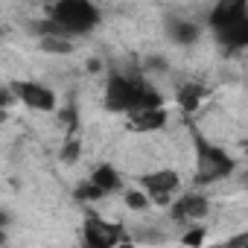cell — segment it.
Wrapping results in <instances>:
<instances>
[{"label":"cell","instance_id":"17","mask_svg":"<svg viewBox=\"0 0 248 248\" xmlns=\"http://www.w3.org/2000/svg\"><path fill=\"white\" fill-rule=\"evenodd\" d=\"M76 196H79V199H99L102 193H99V190H96V187H93V184L88 181V184H82V187L76 190Z\"/></svg>","mask_w":248,"mask_h":248},{"label":"cell","instance_id":"16","mask_svg":"<svg viewBox=\"0 0 248 248\" xmlns=\"http://www.w3.org/2000/svg\"><path fill=\"white\" fill-rule=\"evenodd\" d=\"M202 242H204V228H190L184 233V245L187 248H202Z\"/></svg>","mask_w":248,"mask_h":248},{"label":"cell","instance_id":"8","mask_svg":"<svg viewBox=\"0 0 248 248\" xmlns=\"http://www.w3.org/2000/svg\"><path fill=\"white\" fill-rule=\"evenodd\" d=\"M207 207L210 204H207V199L202 193H184V196H178L172 202V216L178 222H190V219H202L207 213Z\"/></svg>","mask_w":248,"mask_h":248},{"label":"cell","instance_id":"6","mask_svg":"<svg viewBox=\"0 0 248 248\" xmlns=\"http://www.w3.org/2000/svg\"><path fill=\"white\" fill-rule=\"evenodd\" d=\"M9 91H12L15 99L27 102L30 108H38V111H53L56 108V93L47 85H38V82H15Z\"/></svg>","mask_w":248,"mask_h":248},{"label":"cell","instance_id":"9","mask_svg":"<svg viewBox=\"0 0 248 248\" xmlns=\"http://www.w3.org/2000/svg\"><path fill=\"white\" fill-rule=\"evenodd\" d=\"M167 35H170V41L187 47V44H196V41H199L202 27L193 24V21H184V18H170V21H167Z\"/></svg>","mask_w":248,"mask_h":248},{"label":"cell","instance_id":"3","mask_svg":"<svg viewBox=\"0 0 248 248\" xmlns=\"http://www.w3.org/2000/svg\"><path fill=\"white\" fill-rule=\"evenodd\" d=\"M210 27L216 30L219 41L239 50L248 44V6L242 0L236 3H219L210 12Z\"/></svg>","mask_w":248,"mask_h":248},{"label":"cell","instance_id":"14","mask_svg":"<svg viewBox=\"0 0 248 248\" xmlns=\"http://www.w3.org/2000/svg\"><path fill=\"white\" fill-rule=\"evenodd\" d=\"M79 152H82V146H79V140H67V143L62 146V161H64V164H76V158H79Z\"/></svg>","mask_w":248,"mask_h":248},{"label":"cell","instance_id":"2","mask_svg":"<svg viewBox=\"0 0 248 248\" xmlns=\"http://www.w3.org/2000/svg\"><path fill=\"white\" fill-rule=\"evenodd\" d=\"M99 9L88 0H59V3L50 6V24L64 35H85V32H93L96 24H99Z\"/></svg>","mask_w":248,"mask_h":248},{"label":"cell","instance_id":"1","mask_svg":"<svg viewBox=\"0 0 248 248\" xmlns=\"http://www.w3.org/2000/svg\"><path fill=\"white\" fill-rule=\"evenodd\" d=\"M105 105L111 111H143V108H161V96L132 73H114L105 88Z\"/></svg>","mask_w":248,"mask_h":248},{"label":"cell","instance_id":"19","mask_svg":"<svg viewBox=\"0 0 248 248\" xmlns=\"http://www.w3.org/2000/svg\"><path fill=\"white\" fill-rule=\"evenodd\" d=\"M6 222H9V216H6V213H0V231H3V225H6Z\"/></svg>","mask_w":248,"mask_h":248},{"label":"cell","instance_id":"4","mask_svg":"<svg viewBox=\"0 0 248 248\" xmlns=\"http://www.w3.org/2000/svg\"><path fill=\"white\" fill-rule=\"evenodd\" d=\"M231 170H233V161L225 155V149L210 146L207 140H199V175H196V184L219 181V178L231 175Z\"/></svg>","mask_w":248,"mask_h":248},{"label":"cell","instance_id":"21","mask_svg":"<svg viewBox=\"0 0 248 248\" xmlns=\"http://www.w3.org/2000/svg\"><path fill=\"white\" fill-rule=\"evenodd\" d=\"M120 248H135V245H129V242H123V245H120Z\"/></svg>","mask_w":248,"mask_h":248},{"label":"cell","instance_id":"12","mask_svg":"<svg viewBox=\"0 0 248 248\" xmlns=\"http://www.w3.org/2000/svg\"><path fill=\"white\" fill-rule=\"evenodd\" d=\"M204 93H207V88H202V85L190 82V85H184V88L178 91V102H181V108H184V111H196V108L202 105Z\"/></svg>","mask_w":248,"mask_h":248},{"label":"cell","instance_id":"15","mask_svg":"<svg viewBox=\"0 0 248 248\" xmlns=\"http://www.w3.org/2000/svg\"><path fill=\"white\" fill-rule=\"evenodd\" d=\"M126 204L135 207V210H143V207L149 204V199L143 196V190H129V193H126Z\"/></svg>","mask_w":248,"mask_h":248},{"label":"cell","instance_id":"18","mask_svg":"<svg viewBox=\"0 0 248 248\" xmlns=\"http://www.w3.org/2000/svg\"><path fill=\"white\" fill-rule=\"evenodd\" d=\"M12 99H15V96H12V91H9V88H0V111H3Z\"/></svg>","mask_w":248,"mask_h":248},{"label":"cell","instance_id":"13","mask_svg":"<svg viewBox=\"0 0 248 248\" xmlns=\"http://www.w3.org/2000/svg\"><path fill=\"white\" fill-rule=\"evenodd\" d=\"M41 50L44 53H62V56H67V53H73V44L64 35H41Z\"/></svg>","mask_w":248,"mask_h":248},{"label":"cell","instance_id":"20","mask_svg":"<svg viewBox=\"0 0 248 248\" xmlns=\"http://www.w3.org/2000/svg\"><path fill=\"white\" fill-rule=\"evenodd\" d=\"M3 239H6V231H0V242H3Z\"/></svg>","mask_w":248,"mask_h":248},{"label":"cell","instance_id":"5","mask_svg":"<svg viewBox=\"0 0 248 248\" xmlns=\"http://www.w3.org/2000/svg\"><path fill=\"white\" fill-rule=\"evenodd\" d=\"M140 187H143V196L155 204H170L181 187V178L175 170H155L149 175H140Z\"/></svg>","mask_w":248,"mask_h":248},{"label":"cell","instance_id":"11","mask_svg":"<svg viewBox=\"0 0 248 248\" xmlns=\"http://www.w3.org/2000/svg\"><path fill=\"white\" fill-rule=\"evenodd\" d=\"M91 184L105 196V193H117L120 187H123V181H120V172L111 167V164H99L96 170H93V175H91Z\"/></svg>","mask_w":248,"mask_h":248},{"label":"cell","instance_id":"7","mask_svg":"<svg viewBox=\"0 0 248 248\" xmlns=\"http://www.w3.org/2000/svg\"><path fill=\"white\" fill-rule=\"evenodd\" d=\"M120 242V228L108 225L102 219H88L85 222V245L82 248H114Z\"/></svg>","mask_w":248,"mask_h":248},{"label":"cell","instance_id":"10","mask_svg":"<svg viewBox=\"0 0 248 248\" xmlns=\"http://www.w3.org/2000/svg\"><path fill=\"white\" fill-rule=\"evenodd\" d=\"M167 123V111L164 108H143V111H132L129 114V126L138 132H149V129H161Z\"/></svg>","mask_w":248,"mask_h":248}]
</instances>
